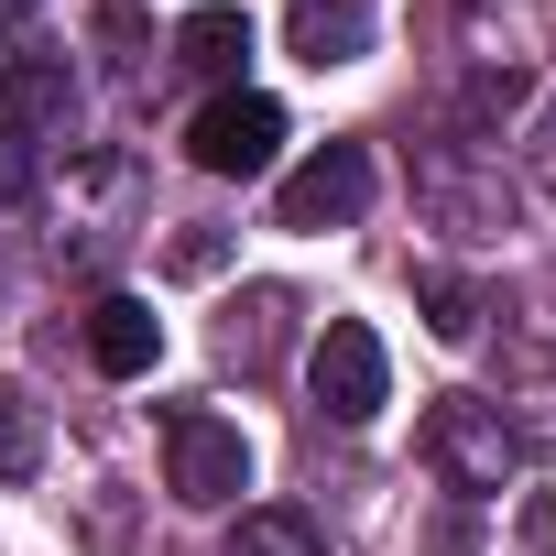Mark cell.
Wrapping results in <instances>:
<instances>
[{
	"instance_id": "1",
	"label": "cell",
	"mask_w": 556,
	"mask_h": 556,
	"mask_svg": "<svg viewBox=\"0 0 556 556\" xmlns=\"http://www.w3.org/2000/svg\"><path fill=\"white\" fill-rule=\"evenodd\" d=\"M415 447H426V469H437L458 502H502V491L523 480V426H513L502 404H480V393H437L426 426H415Z\"/></svg>"
},
{
	"instance_id": "2",
	"label": "cell",
	"mask_w": 556,
	"mask_h": 556,
	"mask_svg": "<svg viewBox=\"0 0 556 556\" xmlns=\"http://www.w3.org/2000/svg\"><path fill=\"white\" fill-rule=\"evenodd\" d=\"M415 207H426L447 240H502V229L523 218V197H513L502 153H491V142H458V131L415 153Z\"/></svg>"
},
{
	"instance_id": "3",
	"label": "cell",
	"mask_w": 556,
	"mask_h": 556,
	"mask_svg": "<svg viewBox=\"0 0 556 556\" xmlns=\"http://www.w3.org/2000/svg\"><path fill=\"white\" fill-rule=\"evenodd\" d=\"M164 491H175V502H197V513L240 502V491H251V437H240L229 415H207V404L164 415Z\"/></svg>"
},
{
	"instance_id": "4",
	"label": "cell",
	"mask_w": 556,
	"mask_h": 556,
	"mask_svg": "<svg viewBox=\"0 0 556 556\" xmlns=\"http://www.w3.org/2000/svg\"><path fill=\"white\" fill-rule=\"evenodd\" d=\"M306 393H317L328 426H371V415L393 404V361H382V339H371L361 317H328V339H317V361H306Z\"/></svg>"
},
{
	"instance_id": "5",
	"label": "cell",
	"mask_w": 556,
	"mask_h": 556,
	"mask_svg": "<svg viewBox=\"0 0 556 556\" xmlns=\"http://www.w3.org/2000/svg\"><path fill=\"white\" fill-rule=\"evenodd\" d=\"M273 153H285V110H273L262 88H218V99L186 121V164H197V175H262Z\"/></svg>"
},
{
	"instance_id": "6",
	"label": "cell",
	"mask_w": 556,
	"mask_h": 556,
	"mask_svg": "<svg viewBox=\"0 0 556 556\" xmlns=\"http://www.w3.org/2000/svg\"><path fill=\"white\" fill-rule=\"evenodd\" d=\"M361 207H371V153H361V142H317V153L285 175V197H273L285 229H350Z\"/></svg>"
},
{
	"instance_id": "7",
	"label": "cell",
	"mask_w": 556,
	"mask_h": 556,
	"mask_svg": "<svg viewBox=\"0 0 556 556\" xmlns=\"http://www.w3.org/2000/svg\"><path fill=\"white\" fill-rule=\"evenodd\" d=\"M0 121H12V131H66L77 121L66 45H12V55H0Z\"/></svg>"
},
{
	"instance_id": "8",
	"label": "cell",
	"mask_w": 556,
	"mask_h": 556,
	"mask_svg": "<svg viewBox=\"0 0 556 556\" xmlns=\"http://www.w3.org/2000/svg\"><path fill=\"white\" fill-rule=\"evenodd\" d=\"M77 339H88V361H99V371H110V382H142V371H153V361H164V317H153V306H142V295H99V306H88V328H77Z\"/></svg>"
},
{
	"instance_id": "9",
	"label": "cell",
	"mask_w": 556,
	"mask_h": 556,
	"mask_svg": "<svg viewBox=\"0 0 556 556\" xmlns=\"http://www.w3.org/2000/svg\"><path fill=\"white\" fill-rule=\"evenodd\" d=\"M285 328H295V295L285 285H240L218 306V361L229 371H273V361H285Z\"/></svg>"
},
{
	"instance_id": "10",
	"label": "cell",
	"mask_w": 556,
	"mask_h": 556,
	"mask_svg": "<svg viewBox=\"0 0 556 556\" xmlns=\"http://www.w3.org/2000/svg\"><path fill=\"white\" fill-rule=\"evenodd\" d=\"M295 55L306 66H361L371 55V0H295Z\"/></svg>"
},
{
	"instance_id": "11",
	"label": "cell",
	"mask_w": 556,
	"mask_h": 556,
	"mask_svg": "<svg viewBox=\"0 0 556 556\" xmlns=\"http://www.w3.org/2000/svg\"><path fill=\"white\" fill-rule=\"evenodd\" d=\"M240 55H251V12H229V0H207V12H186V34H175V66L186 77H240Z\"/></svg>"
},
{
	"instance_id": "12",
	"label": "cell",
	"mask_w": 556,
	"mask_h": 556,
	"mask_svg": "<svg viewBox=\"0 0 556 556\" xmlns=\"http://www.w3.org/2000/svg\"><path fill=\"white\" fill-rule=\"evenodd\" d=\"M534 110V77L523 66H480L469 88H458V142H491L502 121H523Z\"/></svg>"
},
{
	"instance_id": "13",
	"label": "cell",
	"mask_w": 556,
	"mask_h": 556,
	"mask_svg": "<svg viewBox=\"0 0 556 556\" xmlns=\"http://www.w3.org/2000/svg\"><path fill=\"white\" fill-rule=\"evenodd\" d=\"M229 556H328V534H317V513H295V502H262V513L229 523Z\"/></svg>"
},
{
	"instance_id": "14",
	"label": "cell",
	"mask_w": 556,
	"mask_h": 556,
	"mask_svg": "<svg viewBox=\"0 0 556 556\" xmlns=\"http://www.w3.org/2000/svg\"><path fill=\"white\" fill-rule=\"evenodd\" d=\"M34 469H45V404L0 382V480H34Z\"/></svg>"
},
{
	"instance_id": "15",
	"label": "cell",
	"mask_w": 556,
	"mask_h": 556,
	"mask_svg": "<svg viewBox=\"0 0 556 556\" xmlns=\"http://www.w3.org/2000/svg\"><path fill=\"white\" fill-rule=\"evenodd\" d=\"M415 306H426V328H437L447 350H469V339H480V295L458 285V273H437V262L415 273Z\"/></svg>"
},
{
	"instance_id": "16",
	"label": "cell",
	"mask_w": 556,
	"mask_h": 556,
	"mask_svg": "<svg viewBox=\"0 0 556 556\" xmlns=\"http://www.w3.org/2000/svg\"><path fill=\"white\" fill-rule=\"evenodd\" d=\"M164 262H175V273H218V262H229V229H207V218H186V229L164 240Z\"/></svg>"
},
{
	"instance_id": "17",
	"label": "cell",
	"mask_w": 556,
	"mask_h": 556,
	"mask_svg": "<svg viewBox=\"0 0 556 556\" xmlns=\"http://www.w3.org/2000/svg\"><path fill=\"white\" fill-rule=\"evenodd\" d=\"M523 153H534V186H545V197H556V99H545V110H534V131H523Z\"/></svg>"
},
{
	"instance_id": "18",
	"label": "cell",
	"mask_w": 556,
	"mask_h": 556,
	"mask_svg": "<svg viewBox=\"0 0 556 556\" xmlns=\"http://www.w3.org/2000/svg\"><path fill=\"white\" fill-rule=\"evenodd\" d=\"M23 186H34V142L0 121V197H23Z\"/></svg>"
},
{
	"instance_id": "19",
	"label": "cell",
	"mask_w": 556,
	"mask_h": 556,
	"mask_svg": "<svg viewBox=\"0 0 556 556\" xmlns=\"http://www.w3.org/2000/svg\"><path fill=\"white\" fill-rule=\"evenodd\" d=\"M0 12H34V0H0Z\"/></svg>"
},
{
	"instance_id": "20",
	"label": "cell",
	"mask_w": 556,
	"mask_h": 556,
	"mask_svg": "<svg viewBox=\"0 0 556 556\" xmlns=\"http://www.w3.org/2000/svg\"><path fill=\"white\" fill-rule=\"evenodd\" d=\"M545 23H556V0H545Z\"/></svg>"
}]
</instances>
